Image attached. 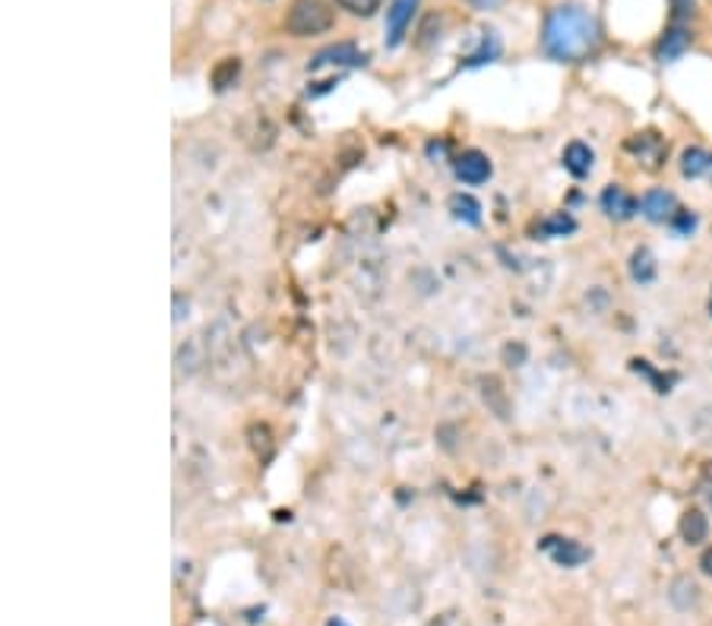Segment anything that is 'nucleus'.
Wrapping results in <instances>:
<instances>
[{
    "label": "nucleus",
    "instance_id": "nucleus-8",
    "mask_svg": "<svg viewBox=\"0 0 712 626\" xmlns=\"http://www.w3.org/2000/svg\"><path fill=\"white\" fill-rule=\"evenodd\" d=\"M601 209H605L608 219L627 221L637 216L639 203L627 193V190H624V187H608V190L601 193Z\"/></svg>",
    "mask_w": 712,
    "mask_h": 626
},
{
    "label": "nucleus",
    "instance_id": "nucleus-7",
    "mask_svg": "<svg viewBox=\"0 0 712 626\" xmlns=\"http://www.w3.org/2000/svg\"><path fill=\"white\" fill-rule=\"evenodd\" d=\"M368 58L355 48V44H336V48H327V51H320L314 61H310V71H323V67H358V64H365Z\"/></svg>",
    "mask_w": 712,
    "mask_h": 626
},
{
    "label": "nucleus",
    "instance_id": "nucleus-3",
    "mask_svg": "<svg viewBox=\"0 0 712 626\" xmlns=\"http://www.w3.org/2000/svg\"><path fill=\"white\" fill-rule=\"evenodd\" d=\"M415 10H418V0H393V7L386 10V44L390 48L403 44L406 29L412 26Z\"/></svg>",
    "mask_w": 712,
    "mask_h": 626
},
{
    "label": "nucleus",
    "instance_id": "nucleus-24",
    "mask_svg": "<svg viewBox=\"0 0 712 626\" xmlns=\"http://www.w3.org/2000/svg\"><path fill=\"white\" fill-rule=\"evenodd\" d=\"M697 228V219L690 216V213H681L677 216V231H694Z\"/></svg>",
    "mask_w": 712,
    "mask_h": 626
},
{
    "label": "nucleus",
    "instance_id": "nucleus-17",
    "mask_svg": "<svg viewBox=\"0 0 712 626\" xmlns=\"http://www.w3.org/2000/svg\"><path fill=\"white\" fill-rule=\"evenodd\" d=\"M450 209L456 219L469 221V225H479V221H482V216H479V213H482V206H479L472 196H466V193H456V196H453Z\"/></svg>",
    "mask_w": 712,
    "mask_h": 626
},
{
    "label": "nucleus",
    "instance_id": "nucleus-27",
    "mask_svg": "<svg viewBox=\"0 0 712 626\" xmlns=\"http://www.w3.org/2000/svg\"><path fill=\"white\" fill-rule=\"evenodd\" d=\"M330 626H342V624H339V621H333V624H330Z\"/></svg>",
    "mask_w": 712,
    "mask_h": 626
},
{
    "label": "nucleus",
    "instance_id": "nucleus-14",
    "mask_svg": "<svg viewBox=\"0 0 712 626\" xmlns=\"http://www.w3.org/2000/svg\"><path fill=\"white\" fill-rule=\"evenodd\" d=\"M712 171V155L707 149H684V155H681V175L684 178H700V175H707Z\"/></svg>",
    "mask_w": 712,
    "mask_h": 626
},
{
    "label": "nucleus",
    "instance_id": "nucleus-13",
    "mask_svg": "<svg viewBox=\"0 0 712 626\" xmlns=\"http://www.w3.org/2000/svg\"><path fill=\"white\" fill-rule=\"evenodd\" d=\"M690 48V33L684 29V26H672L669 33H665V38L659 41V61L665 64V61H675V58H681L684 51Z\"/></svg>",
    "mask_w": 712,
    "mask_h": 626
},
{
    "label": "nucleus",
    "instance_id": "nucleus-25",
    "mask_svg": "<svg viewBox=\"0 0 712 626\" xmlns=\"http://www.w3.org/2000/svg\"><path fill=\"white\" fill-rule=\"evenodd\" d=\"M466 3H469V7H475V10H494L500 0H466Z\"/></svg>",
    "mask_w": 712,
    "mask_h": 626
},
{
    "label": "nucleus",
    "instance_id": "nucleus-1",
    "mask_svg": "<svg viewBox=\"0 0 712 626\" xmlns=\"http://www.w3.org/2000/svg\"><path fill=\"white\" fill-rule=\"evenodd\" d=\"M601 33L596 16L576 3H561L545 16L542 29V48L563 64H580L589 54H596Z\"/></svg>",
    "mask_w": 712,
    "mask_h": 626
},
{
    "label": "nucleus",
    "instance_id": "nucleus-16",
    "mask_svg": "<svg viewBox=\"0 0 712 626\" xmlns=\"http://www.w3.org/2000/svg\"><path fill=\"white\" fill-rule=\"evenodd\" d=\"M238 74H241V61H238V58L219 61L216 71H213V86H216V92H226L228 86H234Z\"/></svg>",
    "mask_w": 712,
    "mask_h": 626
},
{
    "label": "nucleus",
    "instance_id": "nucleus-23",
    "mask_svg": "<svg viewBox=\"0 0 712 626\" xmlns=\"http://www.w3.org/2000/svg\"><path fill=\"white\" fill-rule=\"evenodd\" d=\"M504 358H507L510 365H513V361L520 365V361H523V358H525V348H523V345H507V352H504Z\"/></svg>",
    "mask_w": 712,
    "mask_h": 626
},
{
    "label": "nucleus",
    "instance_id": "nucleus-2",
    "mask_svg": "<svg viewBox=\"0 0 712 626\" xmlns=\"http://www.w3.org/2000/svg\"><path fill=\"white\" fill-rule=\"evenodd\" d=\"M333 29V7L327 0H292L285 13V33L295 38L323 36Z\"/></svg>",
    "mask_w": 712,
    "mask_h": 626
},
{
    "label": "nucleus",
    "instance_id": "nucleus-19",
    "mask_svg": "<svg viewBox=\"0 0 712 626\" xmlns=\"http://www.w3.org/2000/svg\"><path fill=\"white\" fill-rule=\"evenodd\" d=\"M570 231H576V221L570 219V216H563V213L538 225V234H542V238H558V234H570Z\"/></svg>",
    "mask_w": 712,
    "mask_h": 626
},
{
    "label": "nucleus",
    "instance_id": "nucleus-4",
    "mask_svg": "<svg viewBox=\"0 0 712 626\" xmlns=\"http://www.w3.org/2000/svg\"><path fill=\"white\" fill-rule=\"evenodd\" d=\"M624 149L627 152H634L639 162L646 165V168H659L662 162H665V152H669V146H665V140L659 137V133H637V137H631L627 143H624Z\"/></svg>",
    "mask_w": 712,
    "mask_h": 626
},
{
    "label": "nucleus",
    "instance_id": "nucleus-9",
    "mask_svg": "<svg viewBox=\"0 0 712 626\" xmlns=\"http://www.w3.org/2000/svg\"><path fill=\"white\" fill-rule=\"evenodd\" d=\"M639 209L649 221H672L677 216V200L675 193L669 190H649L643 200H639Z\"/></svg>",
    "mask_w": 712,
    "mask_h": 626
},
{
    "label": "nucleus",
    "instance_id": "nucleus-18",
    "mask_svg": "<svg viewBox=\"0 0 712 626\" xmlns=\"http://www.w3.org/2000/svg\"><path fill=\"white\" fill-rule=\"evenodd\" d=\"M697 591L700 589H697L690 579H677L675 586H672V601H675L681 611H687L690 604H697V598H700Z\"/></svg>",
    "mask_w": 712,
    "mask_h": 626
},
{
    "label": "nucleus",
    "instance_id": "nucleus-21",
    "mask_svg": "<svg viewBox=\"0 0 712 626\" xmlns=\"http://www.w3.org/2000/svg\"><path fill=\"white\" fill-rule=\"evenodd\" d=\"M342 10H348L352 16H374L383 0H336Z\"/></svg>",
    "mask_w": 712,
    "mask_h": 626
},
{
    "label": "nucleus",
    "instance_id": "nucleus-20",
    "mask_svg": "<svg viewBox=\"0 0 712 626\" xmlns=\"http://www.w3.org/2000/svg\"><path fill=\"white\" fill-rule=\"evenodd\" d=\"M203 365V348H200V342H188L181 352H178V368L185 370V373H193V370H200Z\"/></svg>",
    "mask_w": 712,
    "mask_h": 626
},
{
    "label": "nucleus",
    "instance_id": "nucleus-26",
    "mask_svg": "<svg viewBox=\"0 0 712 626\" xmlns=\"http://www.w3.org/2000/svg\"><path fill=\"white\" fill-rule=\"evenodd\" d=\"M700 570H703L707 576H712V548L710 551H703V557H700Z\"/></svg>",
    "mask_w": 712,
    "mask_h": 626
},
{
    "label": "nucleus",
    "instance_id": "nucleus-12",
    "mask_svg": "<svg viewBox=\"0 0 712 626\" xmlns=\"http://www.w3.org/2000/svg\"><path fill=\"white\" fill-rule=\"evenodd\" d=\"M707 535H710V519L703 516L700 510H687V513L681 516V538H684L687 545H703Z\"/></svg>",
    "mask_w": 712,
    "mask_h": 626
},
{
    "label": "nucleus",
    "instance_id": "nucleus-22",
    "mask_svg": "<svg viewBox=\"0 0 712 626\" xmlns=\"http://www.w3.org/2000/svg\"><path fill=\"white\" fill-rule=\"evenodd\" d=\"M672 13H675V23H681L684 16L694 13V0H672Z\"/></svg>",
    "mask_w": 712,
    "mask_h": 626
},
{
    "label": "nucleus",
    "instance_id": "nucleus-10",
    "mask_svg": "<svg viewBox=\"0 0 712 626\" xmlns=\"http://www.w3.org/2000/svg\"><path fill=\"white\" fill-rule=\"evenodd\" d=\"M593 162H596L593 149L586 146V143H580V140L563 149V168H567L573 178H586V175L593 171Z\"/></svg>",
    "mask_w": 712,
    "mask_h": 626
},
{
    "label": "nucleus",
    "instance_id": "nucleus-6",
    "mask_svg": "<svg viewBox=\"0 0 712 626\" xmlns=\"http://www.w3.org/2000/svg\"><path fill=\"white\" fill-rule=\"evenodd\" d=\"M456 178L462 184H485L491 178V162L487 155H482L479 149H469L456 158Z\"/></svg>",
    "mask_w": 712,
    "mask_h": 626
},
{
    "label": "nucleus",
    "instance_id": "nucleus-15",
    "mask_svg": "<svg viewBox=\"0 0 712 626\" xmlns=\"http://www.w3.org/2000/svg\"><path fill=\"white\" fill-rule=\"evenodd\" d=\"M631 276H634V282H639V285H649V282L656 279V257H652L646 247L634 251V257H631Z\"/></svg>",
    "mask_w": 712,
    "mask_h": 626
},
{
    "label": "nucleus",
    "instance_id": "nucleus-5",
    "mask_svg": "<svg viewBox=\"0 0 712 626\" xmlns=\"http://www.w3.org/2000/svg\"><path fill=\"white\" fill-rule=\"evenodd\" d=\"M542 551L548 553L558 566H580V563L589 560V551H586L583 545H576V541H570V538H558V535H548V538L542 541Z\"/></svg>",
    "mask_w": 712,
    "mask_h": 626
},
{
    "label": "nucleus",
    "instance_id": "nucleus-11",
    "mask_svg": "<svg viewBox=\"0 0 712 626\" xmlns=\"http://www.w3.org/2000/svg\"><path fill=\"white\" fill-rule=\"evenodd\" d=\"M482 399H485V406L491 408L500 421L510 418V399H507V393H504V386H500L497 376H485V380H482Z\"/></svg>",
    "mask_w": 712,
    "mask_h": 626
}]
</instances>
